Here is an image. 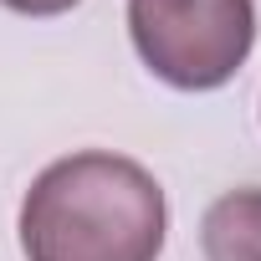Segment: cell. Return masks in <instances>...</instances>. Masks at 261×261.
<instances>
[{"label":"cell","mask_w":261,"mask_h":261,"mask_svg":"<svg viewBox=\"0 0 261 261\" xmlns=\"http://www.w3.org/2000/svg\"><path fill=\"white\" fill-rule=\"evenodd\" d=\"M169 205L159 179L108 149L46 164L21 200L26 261H159Z\"/></svg>","instance_id":"1"},{"label":"cell","mask_w":261,"mask_h":261,"mask_svg":"<svg viewBox=\"0 0 261 261\" xmlns=\"http://www.w3.org/2000/svg\"><path fill=\"white\" fill-rule=\"evenodd\" d=\"M128 36L159 82L215 92L256 46V0H128Z\"/></svg>","instance_id":"2"},{"label":"cell","mask_w":261,"mask_h":261,"mask_svg":"<svg viewBox=\"0 0 261 261\" xmlns=\"http://www.w3.org/2000/svg\"><path fill=\"white\" fill-rule=\"evenodd\" d=\"M205 261H261V190L220 195L200 220Z\"/></svg>","instance_id":"3"},{"label":"cell","mask_w":261,"mask_h":261,"mask_svg":"<svg viewBox=\"0 0 261 261\" xmlns=\"http://www.w3.org/2000/svg\"><path fill=\"white\" fill-rule=\"evenodd\" d=\"M0 6H11V11H21V16H62V11L82 6V0H0Z\"/></svg>","instance_id":"4"}]
</instances>
